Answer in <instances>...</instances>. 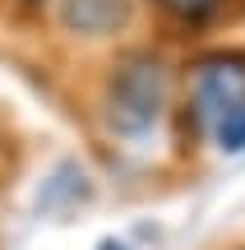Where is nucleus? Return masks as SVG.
<instances>
[{
  "label": "nucleus",
  "instance_id": "nucleus-5",
  "mask_svg": "<svg viewBox=\"0 0 245 250\" xmlns=\"http://www.w3.org/2000/svg\"><path fill=\"white\" fill-rule=\"evenodd\" d=\"M97 250H130V246H125V241H102Z\"/></svg>",
  "mask_w": 245,
  "mask_h": 250
},
{
  "label": "nucleus",
  "instance_id": "nucleus-4",
  "mask_svg": "<svg viewBox=\"0 0 245 250\" xmlns=\"http://www.w3.org/2000/svg\"><path fill=\"white\" fill-rule=\"evenodd\" d=\"M157 5H162L167 14L185 19V23H199V19L218 14V9H222V0H157Z\"/></svg>",
  "mask_w": 245,
  "mask_h": 250
},
{
  "label": "nucleus",
  "instance_id": "nucleus-3",
  "mask_svg": "<svg viewBox=\"0 0 245 250\" xmlns=\"http://www.w3.org/2000/svg\"><path fill=\"white\" fill-rule=\"evenodd\" d=\"M60 19L70 33L107 37L130 23V0H60Z\"/></svg>",
  "mask_w": 245,
  "mask_h": 250
},
{
  "label": "nucleus",
  "instance_id": "nucleus-1",
  "mask_svg": "<svg viewBox=\"0 0 245 250\" xmlns=\"http://www.w3.org/2000/svg\"><path fill=\"white\" fill-rule=\"evenodd\" d=\"M167 107V70L157 56H125L107 83V125L125 139L148 134Z\"/></svg>",
  "mask_w": 245,
  "mask_h": 250
},
{
  "label": "nucleus",
  "instance_id": "nucleus-2",
  "mask_svg": "<svg viewBox=\"0 0 245 250\" xmlns=\"http://www.w3.org/2000/svg\"><path fill=\"white\" fill-rule=\"evenodd\" d=\"M245 111V56H213L194 70V116L204 125H222Z\"/></svg>",
  "mask_w": 245,
  "mask_h": 250
}]
</instances>
